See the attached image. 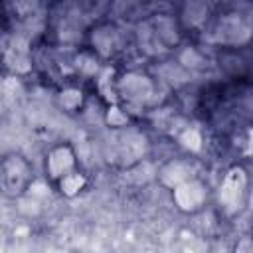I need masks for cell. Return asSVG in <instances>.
<instances>
[{"instance_id":"10","label":"cell","mask_w":253,"mask_h":253,"mask_svg":"<svg viewBox=\"0 0 253 253\" xmlns=\"http://www.w3.org/2000/svg\"><path fill=\"white\" fill-rule=\"evenodd\" d=\"M229 253H253V239L249 233H243L237 237V241L231 245Z\"/></svg>"},{"instance_id":"1","label":"cell","mask_w":253,"mask_h":253,"mask_svg":"<svg viewBox=\"0 0 253 253\" xmlns=\"http://www.w3.org/2000/svg\"><path fill=\"white\" fill-rule=\"evenodd\" d=\"M42 174L47 186L63 200H75L89 188V176L79 162L77 148L69 140H57L45 148Z\"/></svg>"},{"instance_id":"5","label":"cell","mask_w":253,"mask_h":253,"mask_svg":"<svg viewBox=\"0 0 253 253\" xmlns=\"http://www.w3.org/2000/svg\"><path fill=\"white\" fill-rule=\"evenodd\" d=\"M182 28L176 16L170 14H154L146 16L140 22V49H158V51H172L180 45L182 40Z\"/></svg>"},{"instance_id":"6","label":"cell","mask_w":253,"mask_h":253,"mask_svg":"<svg viewBox=\"0 0 253 253\" xmlns=\"http://www.w3.org/2000/svg\"><path fill=\"white\" fill-rule=\"evenodd\" d=\"M128 43L126 32L113 20H99L87 30V47L99 61L119 57Z\"/></svg>"},{"instance_id":"2","label":"cell","mask_w":253,"mask_h":253,"mask_svg":"<svg viewBox=\"0 0 253 253\" xmlns=\"http://www.w3.org/2000/svg\"><path fill=\"white\" fill-rule=\"evenodd\" d=\"M115 95L123 109L142 111L156 103L158 99V83L144 69H125L115 77Z\"/></svg>"},{"instance_id":"9","label":"cell","mask_w":253,"mask_h":253,"mask_svg":"<svg viewBox=\"0 0 253 253\" xmlns=\"http://www.w3.org/2000/svg\"><path fill=\"white\" fill-rule=\"evenodd\" d=\"M87 101H89V93L87 89L81 85V83H75V81H67L63 83L61 87H57V91L53 93V103L55 107L65 113V115H79L85 111L87 107Z\"/></svg>"},{"instance_id":"3","label":"cell","mask_w":253,"mask_h":253,"mask_svg":"<svg viewBox=\"0 0 253 253\" xmlns=\"http://www.w3.org/2000/svg\"><path fill=\"white\" fill-rule=\"evenodd\" d=\"M36 182L32 160L20 150L0 154V196L6 200H22Z\"/></svg>"},{"instance_id":"4","label":"cell","mask_w":253,"mask_h":253,"mask_svg":"<svg viewBox=\"0 0 253 253\" xmlns=\"http://www.w3.org/2000/svg\"><path fill=\"white\" fill-rule=\"evenodd\" d=\"M249 188H251V178H249L247 166L241 164V162L231 164L223 172L221 182L217 186L215 200H217L219 211L225 217H229V219L239 217L247 210V204H249Z\"/></svg>"},{"instance_id":"7","label":"cell","mask_w":253,"mask_h":253,"mask_svg":"<svg viewBox=\"0 0 253 253\" xmlns=\"http://www.w3.org/2000/svg\"><path fill=\"white\" fill-rule=\"evenodd\" d=\"M168 196H170L172 208L178 213L192 217V215L202 213L210 206L211 188H210V184L200 174H196V176L180 182L178 186H174L168 192Z\"/></svg>"},{"instance_id":"8","label":"cell","mask_w":253,"mask_h":253,"mask_svg":"<svg viewBox=\"0 0 253 253\" xmlns=\"http://www.w3.org/2000/svg\"><path fill=\"white\" fill-rule=\"evenodd\" d=\"M196 174H198V168H196V162L192 156H172L158 166L156 184L160 188H164L166 192H170L174 186H178L180 182H184Z\"/></svg>"}]
</instances>
